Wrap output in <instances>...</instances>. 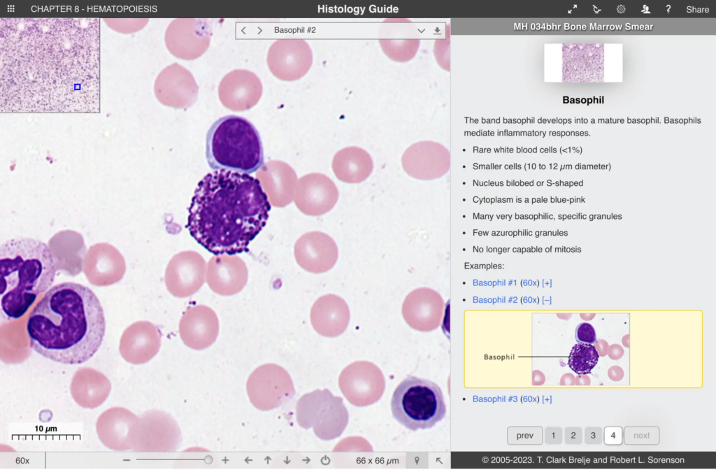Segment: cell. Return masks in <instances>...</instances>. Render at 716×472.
<instances>
[{"label": "cell", "mask_w": 716, "mask_h": 472, "mask_svg": "<svg viewBox=\"0 0 716 472\" xmlns=\"http://www.w3.org/2000/svg\"><path fill=\"white\" fill-rule=\"evenodd\" d=\"M219 330V320L215 312L205 305L189 307L179 322V334L182 342L196 350L213 344Z\"/></svg>", "instance_id": "30bf717a"}, {"label": "cell", "mask_w": 716, "mask_h": 472, "mask_svg": "<svg viewBox=\"0 0 716 472\" xmlns=\"http://www.w3.org/2000/svg\"><path fill=\"white\" fill-rule=\"evenodd\" d=\"M29 347L51 361L81 364L101 345L106 320L101 302L88 287L64 282L50 288L26 323Z\"/></svg>", "instance_id": "7a4b0ae2"}, {"label": "cell", "mask_w": 716, "mask_h": 472, "mask_svg": "<svg viewBox=\"0 0 716 472\" xmlns=\"http://www.w3.org/2000/svg\"><path fill=\"white\" fill-rule=\"evenodd\" d=\"M592 122L594 123V120H592Z\"/></svg>", "instance_id": "7402d4cb"}, {"label": "cell", "mask_w": 716, "mask_h": 472, "mask_svg": "<svg viewBox=\"0 0 716 472\" xmlns=\"http://www.w3.org/2000/svg\"><path fill=\"white\" fill-rule=\"evenodd\" d=\"M285 371L274 364H266L255 369L246 384L252 404L260 410L277 408L287 393Z\"/></svg>", "instance_id": "52a82bcc"}, {"label": "cell", "mask_w": 716, "mask_h": 472, "mask_svg": "<svg viewBox=\"0 0 716 472\" xmlns=\"http://www.w3.org/2000/svg\"><path fill=\"white\" fill-rule=\"evenodd\" d=\"M297 264L305 271L321 273L336 264L338 250L335 241L327 234L310 231L301 236L294 245Z\"/></svg>", "instance_id": "ba28073f"}, {"label": "cell", "mask_w": 716, "mask_h": 472, "mask_svg": "<svg viewBox=\"0 0 716 472\" xmlns=\"http://www.w3.org/2000/svg\"><path fill=\"white\" fill-rule=\"evenodd\" d=\"M446 152L445 148L437 143H415L408 147L402 155L403 169L416 179L436 178L444 169Z\"/></svg>", "instance_id": "7c38bea8"}, {"label": "cell", "mask_w": 716, "mask_h": 472, "mask_svg": "<svg viewBox=\"0 0 716 472\" xmlns=\"http://www.w3.org/2000/svg\"><path fill=\"white\" fill-rule=\"evenodd\" d=\"M390 406L393 417L413 431L434 427L446 415L441 387L430 380L413 376H408L398 385Z\"/></svg>", "instance_id": "5b68a950"}, {"label": "cell", "mask_w": 716, "mask_h": 472, "mask_svg": "<svg viewBox=\"0 0 716 472\" xmlns=\"http://www.w3.org/2000/svg\"><path fill=\"white\" fill-rule=\"evenodd\" d=\"M271 204L259 180L249 174L218 170L198 183L188 209L192 237L215 255L248 250L266 225Z\"/></svg>", "instance_id": "6da1fadb"}, {"label": "cell", "mask_w": 716, "mask_h": 472, "mask_svg": "<svg viewBox=\"0 0 716 472\" xmlns=\"http://www.w3.org/2000/svg\"><path fill=\"white\" fill-rule=\"evenodd\" d=\"M206 283L215 293L231 296L240 292L248 279L245 264L238 257L217 255L209 261Z\"/></svg>", "instance_id": "8fae6325"}, {"label": "cell", "mask_w": 716, "mask_h": 472, "mask_svg": "<svg viewBox=\"0 0 716 472\" xmlns=\"http://www.w3.org/2000/svg\"><path fill=\"white\" fill-rule=\"evenodd\" d=\"M349 309L347 303L335 294L320 296L311 309V319L317 325L340 326L348 320Z\"/></svg>", "instance_id": "9a60e30c"}, {"label": "cell", "mask_w": 716, "mask_h": 472, "mask_svg": "<svg viewBox=\"0 0 716 472\" xmlns=\"http://www.w3.org/2000/svg\"><path fill=\"white\" fill-rule=\"evenodd\" d=\"M582 101H583V103H585V101H586V99H582Z\"/></svg>", "instance_id": "44dd1931"}, {"label": "cell", "mask_w": 716, "mask_h": 472, "mask_svg": "<svg viewBox=\"0 0 716 472\" xmlns=\"http://www.w3.org/2000/svg\"><path fill=\"white\" fill-rule=\"evenodd\" d=\"M599 358V353L593 345L578 343L571 349L568 364L575 373L585 375L591 372Z\"/></svg>", "instance_id": "e0dca14e"}, {"label": "cell", "mask_w": 716, "mask_h": 472, "mask_svg": "<svg viewBox=\"0 0 716 472\" xmlns=\"http://www.w3.org/2000/svg\"><path fill=\"white\" fill-rule=\"evenodd\" d=\"M409 20L388 19L381 29L379 43L391 59L406 62L412 59L419 48L420 40L413 37Z\"/></svg>", "instance_id": "4fadbf2b"}, {"label": "cell", "mask_w": 716, "mask_h": 472, "mask_svg": "<svg viewBox=\"0 0 716 472\" xmlns=\"http://www.w3.org/2000/svg\"><path fill=\"white\" fill-rule=\"evenodd\" d=\"M204 259L197 253L183 252L173 257L165 273V284L174 296L185 298L198 292L206 277Z\"/></svg>", "instance_id": "8992f818"}, {"label": "cell", "mask_w": 716, "mask_h": 472, "mask_svg": "<svg viewBox=\"0 0 716 472\" xmlns=\"http://www.w3.org/2000/svg\"><path fill=\"white\" fill-rule=\"evenodd\" d=\"M439 303V296L434 291L420 288L413 290L406 297L402 312L407 321L416 323L433 313Z\"/></svg>", "instance_id": "2e32d148"}, {"label": "cell", "mask_w": 716, "mask_h": 472, "mask_svg": "<svg viewBox=\"0 0 716 472\" xmlns=\"http://www.w3.org/2000/svg\"><path fill=\"white\" fill-rule=\"evenodd\" d=\"M57 264L43 241L20 237L0 247V303L10 320L23 317L37 298L52 285Z\"/></svg>", "instance_id": "3957f363"}, {"label": "cell", "mask_w": 716, "mask_h": 472, "mask_svg": "<svg viewBox=\"0 0 716 472\" xmlns=\"http://www.w3.org/2000/svg\"><path fill=\"white\" fill-rule=\"evenodd\" d=\"M338 199V190L332 180L324 174L311 173L299 180L295 203L303 213L319 216L330 211Z\"/></svg>", "instance_id": "9c48e42d"}, {"label": "cell", "mask_w": 716, "mask_h": 472, "mask_svg": "<svg viewBox=\"0 0 716 472\" xmlns=\"http://www.w3.org/2000/svg\"><path fill=\"white\" fill-rule=\"evenodd\" d=\"M332 169L336 178L347 183H359L372 173L373 162L370 155L359 147H348L336 153Z\"/></svg>", "instance_id": "5bb4252c"}, {"label": "cell", "mask_w": 716, "mask_h": 472, "mask_svg": "<svg viewBox=\"0 0 716 472\" xmlns=\"http://www.w3.org/2000/svg\"><path fill=\"white\" fill-rule=\"evenodd\" d=\"M206 157L215 171L252 173L264 164L260 135L247 119L229 115L217 119L208 129Z\"/></svg>", "instance_id": "277c9868"}, {"label": "cell", "mask_w": 716, "mask_h": 472, "mask_svg": "<svg viewBox=\"0 0 716 472\" xmlns=\"http://www.w3.org/2000/svg\"><path fill=\"white\" fill-rule=\"evenodd\" d=\"M106 24L113 30L128 34L135 31L134 27V22L135 20L131 19H122V18H112V19H104Z\"/></svg>", "instance_id": "d6986e66"}, {"label": "cell", "mask_w": 716, "mask_h": 472, "mask_svg": "<svg viewBox=\"0 0 716 472\" xmlns=\"http://www.w3.org/2000/svg\"><path fill=\"white\" fill-rule=\"evenodd\" d=\"M575 339L580 343L594 344L596 336L593 326L587 322L578 324L575 329Z\"/></svg>", "instance_id": "ac0fdd59"}, {"label": "cell", "mask_w": 716, "mask_h": 472, "mask_svg": "<svg viewBox=\"0 0 716 472\" xmlns=\"http://www.w3.org/2000/svg\"><path fill=\"white\" fill-rule=\"evenodd\" d=\"M624 10H625V8H624V6H623L622 5H620V6H619L617 7V11H618L619 13H623V12L624 11Z\"/></svg>", "instance_id": "ffe728a7"}]
</instances>
